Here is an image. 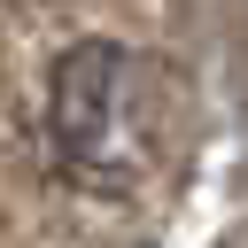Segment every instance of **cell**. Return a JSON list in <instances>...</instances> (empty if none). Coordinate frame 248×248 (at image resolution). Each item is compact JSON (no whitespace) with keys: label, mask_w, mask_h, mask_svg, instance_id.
Masks as SVG:
<instances>
[{"label":"cell","mask_w":248,"mask_h":248,"mask_svg":"<svg viewBox=\"0 0 248 248\" xmlns=\"http://www.w3.org/2000/svg\"><path fill=\"white\" fill-rule=\"evenodd\" d=\"M46 132L54 163L93 194H132L155 155L147 70L124 39H70L46 78Z\"/></svg>","instance_id":"cell-1"}]
</instances>
